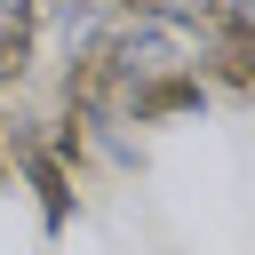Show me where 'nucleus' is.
<instances>
[{
	"label": "nucleus",
	"instance_id": "nucleus-1",
	"mask_svg": "<svg viewBox=\"0 0 255 255\" xmlns=\"http://www.w3.org/2000/svg\"><path fill=\"white\" fill-rule=\"evenodd\" d=\"M199 104H207V80H199L191 64H159V72H143V80L120 88V120H135V128L183 120V112H199Z\"/></svg>",
	"mask_w": 255,
	"mask_h": 255
},
{
	"label": "nucleus",
	"instance_id": "nucleus-2",
	"mask_svg": "<svg viewBox=\"0 0 255 255\" xmlns=\"http://www.w3.org/2000/svg\"><path fill=\"white\" fill-rule=\"evenodd\" d=\"M32 48H40V0H0V88L32 72Z\"/></svg>",
	"mask_w": 255,
	"mask_h": 255
},
{
	"label": "nucleus",
	"instance_id": "nucleus-3",
	"mask_svg": "<svg viewBox=\"0 0 255 255\" xmlns=\"http://www.w3.org/2000/svg\"><path fill=\"white\" fill-rule=\"evenodd\" d=\"M135 16H159V24H175V32H191V16H199V0H135Z\"/></svg>",
	"mask_w": 255,
	"mask_h": 255
},
{
	"label": "nucleus",
	"instance_id": "nucleus-4",
	"mask_svg": "<svg viewBox=\"0 0 255 255\" xmlns=\"http://www.w3.org/2000/svg\"><path fill=\"white\" fill-rule=\"evenodd\" d=\"M0 175H8V128H0Z\"/></svg>",
	"mask_w": 255,
	"mask_h": 255
},
{
	"label": "nucleus",
	"instance_id": "nucleus-5",
	"mask_svg": "<svg viewBox=\"0 0 255 255\" xmlns=\"http://www.w3.org/2000/svg\"><path fill=\"white\" fill-rule=\"evenodd\" d=\"M56 8H96V0H56Z\"/></svg>",
	"mask_w": 255,
	"mask_h": 255
},
{
	"label": "nucleus",
	"instance_id": "nucleus-6",
	"mask_svg": "<svg viewBox=\"0 0 255 255\" xmlns=\"http://www.w3.org/2000/svg\"><path fill=\"white\" fill-rule=\"evenodd\" d=\"M231 8H255V0H231Z\"/></svg>",
	"mask_w": 255,
	"mask_h": 255
}]
</instances>
